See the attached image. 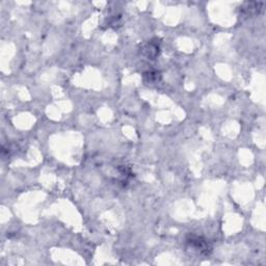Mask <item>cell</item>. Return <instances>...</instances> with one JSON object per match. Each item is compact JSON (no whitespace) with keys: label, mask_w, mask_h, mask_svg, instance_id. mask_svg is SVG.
<instances>
[{"label":"cell","mask_w":266,"mask_h":266,"mask_svg":"<svg viewBox=\"0 0 266 266\" xmlns=\"http://www.w3.org/2000/svg\"><path fill=\"white\" fill-rule=\"evenodd\" d=\"M186 242L190 248L194 249V251H197L199 254L208 255L211 252V247H210L209 242L206 239H204L203 237L190 234L187 236Z\"/></svg>","instance_id":"1"}]
</instances>
